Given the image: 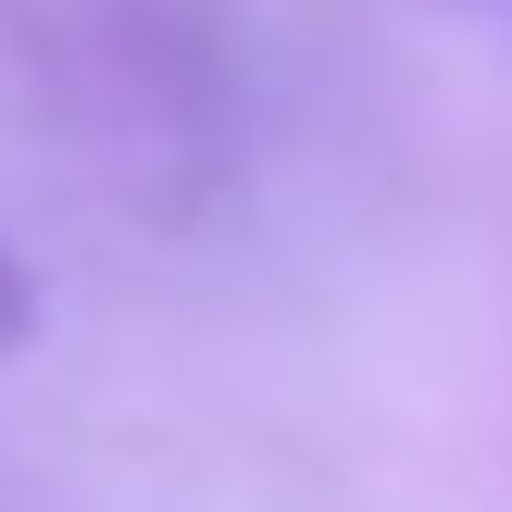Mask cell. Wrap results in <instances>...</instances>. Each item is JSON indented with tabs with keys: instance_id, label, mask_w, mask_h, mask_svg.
Listing matches in <instances>:
<instances>
[{
	"instance_id": "obj_1",
	"label": "cell",
	"mask_w": 512,
	"mask_h": 512,
	"mask_svg": "<svg viewBox=\"0 0 512 512\" xmlns=\"http://www.w3.org/2000/svg\"><path fill=\"white\" fill-rule=\"evenodd\" d=\"M25 325H38V288H25V263L0 250V350H25Z\"/></svg>"
}]
</instances>
